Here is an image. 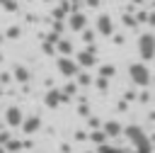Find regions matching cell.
Returning <instances> with one entry per match:
<instances>
[{
    "label": "cell",
    "mask_w": 155,
    "mask_h": 153,
    "mask_svg": "<svg viewBox=\"0 0 155 153\" xmlns=\"http://www.w3.org/2000/svg\"><path fill=\"white\" fill-rule=\"evenodd\" d=\"M0 61H2V53H0Z\"/></svg>",
    "instance_id": "cell-29"
},
{
    "label": "cell",
    "mask_w": 155,
    "mask_h": 153,
    "mask_svg": "<svg viewBox=\"0 0 155 153\" xmlns=\"http://www.w3.org/2000/svg\"><path fill=\"white\" fill-rule=\"evenodd\" d=\"M2 148H5V151H10V153H15V151H19V148H22V141H19V138H7V141L2 143Z\"/></svg>",
    "instance_id": "cell-16"
},
{
    "label": "cell",
    "mask_w": 155,
    "mask_h": 153,
    "mask_svg": "<svg viewBox=\"0 0 155 153\" xmlns=\"http://www.w3.org/2000/svg\"><path fill=\"white\" fill-rule=\"evenodd\" d=\"M82 39H85V41L90 44V41L94 39V32H90V29H82Z\"/></svg>",
    "instance_id": "cell-22"
},
{
    "label": "cell",
    "mask_w": 155,
    "mask_h": 153,
    "mask_svg": "<svg viewBox=\"0 0 155 153\" xmlns=\"http://www.w3.org/2000/svg\"><path fill=\"white\" fill-rule=\"evenodd\" d=\"M128 75H131V80H133L138 87H148V85H150V70H148L145 63H133V66L128 68Z\"/></svg>",
    "instance_id": "cell-3"
},
{
    "label": "cell",
    "mask_w": 155,
    "mask_h": 153,
    "mask_svg": "<svg viewBox=\"0 0 155 153\" xmlns=\"http://www.w3.org/2000/svg\"><path fill=\"white\" fill-rule=\"evenodd\" d=\"M87 124H90V129H97V126H99V119H97V117H90Z\"/></svg>",
    "instance_id": "cell-23"
},
{
    "label": "cell",
    "mask_w": 155,
    "mask_h": 153,
    "mask_svg": "<svg viewBox=\"0 0 155 153\" xmlns=\"http://www.w3.org/2000/svg\"><path fill=\"white\" fill-rule=\"evenodd\" d=\"M97 34H104V36H109L111 32H114V22H111V17L109 15H99L97 17Z\"/></svg>",
    "instance_id": "cell-8"
},
{
    "label": "cell",
    "mask_w": 155,
    "mask_h": 153,
    "mask_svg": "<svg viewBox=\"0 0 155 153\" xmlns=\"http://www.w3.org/2000/svg\"><path fill=\"white\" fill-rule=\"evenodd\" d=\"M78 70H80V66L75 63V58H70V56H61V58H58V73H61V75L73 78Z\"/></svg>",
    "instance_id": "cell-5"
},
{
    "label": "cell",
    "mask_w": 155,
    "mask_h": 153,
    "mask_svg": "<svg viewBox=\"0 0 155 153\" xmlns=\"http://www.w3.org/2000/svg\"><path fill=\"white\" fill-rule=\"evenodd\" d=\"M121 134L128 138V143L133 146V148H143V151H153V143H150V138H148V134L143 131V126H138V124H128L126 129H121Z\"/></svg>",
    "instance_id": "cell-1"
},
{
    "label": "cell",
    "mask_w": 155,
    "mask_h": 153,
    "mask_svg": "<svg viewBox=\"0 0 155 153\" xmlns=\"http://www.w3.org/2000/svg\"><path fill=\"white\" fill-rule=\"evenodd\" d=\"M138 53H140V58H143L145 63L153 61V56H155V36H153L150 32L140 34V39H138Z\"/></svg>",
    "instance_id": "cell-2"
},
{
    "label": "cell",
    "mask_w": 155,
    "mask_h": 153,
    "mask_svg": "<svg viewBox=\"0 0 155 153\" xmlns=\"http://www.w3.org/2000/svg\"><path fill=\"white\" fill-rule=\"evenodd\" d=\"M97 2H99V0H87V5H90V7H94Z\"/></svg>",
    "instance_id": "cell-26"
},
{
    "label": "cell",
    "mask_w": 155,
    "mask_h": 153,
    "mask_svg": "<svg viewBox=\"0 0 155 153\" xmlns=\"http://www.w3.org/2000/svg\"><path fill=\"white\" fill-rule=\"evenodd\" d=\"M15 78H17L19 83H27V80H29V70H27L24 66H15Z\"/></svg>",
    "instance_id": "cell-17"
},
{
    "label": "cell",
    "mask_w": 155,
    "mask_h": 153,
    "mask_svg": "<svg viewBox=\"0 0 155 153\" xmlns=\"http://www.w3.org/2000/svg\"><path fill=\"white\" fill-rule=\"evenodd\" d=\"M75 63H78L80 68H92V66H97V53H94V46H87V49L78 51Z\"/></svg>",
    "instance_id": "cell-4"
},
{
    "label": "cell",
    "mask_w": 155,
    "mask_h": 153,
    "mask_svg": "<svg viewBox=\"0 0 155 153\" xmlns=\"http://www.w3.org/2000/svg\"><path fill=\"white\" fill-rule=\"evenodd\" d=\"M97 153H126V148L114 146V143H99L97 146Z\"/></svg>",
    "instance_id": "cell-13"
},
{
    "label": "cell",
    "mask_w": 155,
    "mask_h": 153,
    "mask_svg": "<svg viewBox=\"0 0 155 153\" xmlns=\"http://www.w3.org/2000/svg\"><path fill=\"white\" fill-rule=\"evenodd\" d=\"M0 95H2V85H0Z\"/></svg>",
    "instance_id": "cell-28"
},
{
    "label": "cell",
    "mask_w": 155,
    "mask_h": 153,
    "mask_svg": "<svg viewBox=\"0 0 155 153\" xmlns=\"http://www.w3.org/2000/svg\"><path fill=\"white\" fill-rule=\"evenodd\" d=\"M0 83L7 85V83H10V73H0Z\"/></svg>",
    "instance_id": "cell-24"
},
{
    "label": "cell",
    "mask_w": 155,
    "mask_h": 153,
    "mask_svg": "<svg viewBox=\"0 0 155 153\" xmlns=\"http://www.w3.org/2000/svg\"><path fill=\"white\" fill-rule=\"evenodd\" d=\"M85 24H87V19H85V15H82V12H73V15H70V19H68V27H70L73 32H82V29H85Z\"/></svg>",
    "instance_id": "cell-11"
},
{
    "label": "cell",
    "mask_w": 155,
    "mask_h": 153,
    "mask_svg": "<svg viewBox=\"0 0 155 153\" xmlns=\"http://www.w3.org/2000/svg\"><path fill=\"white\" fill-rule=\"evenodd\" d=\"M87 138H90L94 146H99V143H107V134H104L102 129H92V134H90Z\"/></svg>",
    "instance_id": "cell-15"
},
{
    "label": "cell",
    "mask_w": 155,
    "mask_h": 153,
    "mask_svg": "<svg viewBox=\"0 0 155 153\" xmlns=\"http://www.w3.org/2000/svg\"><path fill=\"white\" fill-rule=\"evenodd\" d=\"M56 51H58L61 56H70V53H73V44H70L68 39H56Z\"/></svg>",
    "instance_id": "cell-12"
},
{
    "label": "cell",
    "mask_w": 155,
    "mask_h": 153,
    "mask_svg": "<svg viewBox=\"0 0 155 153\" xmlns=\"http://www.w3.org/2000/svg\"><path fill=\"white\" fill-rule=\"evenodd\" d=\"M0 153H5V148H2V143H0Z\"/></svg>",
    "instance_id": "cell-27"
},
{
    "label": "cell",
    "mask_w": 155,
    "mask_h": 153,
    "mask_svg": "<svg viewBox=\"0 0 155 153\" xmlns=\"http://www.w3.org/2000/svg\"><path fill=\"white\" fill-rule=\"evenodd\" d=\"M94 85H97L99 90H107V85H109V80H107V78H99V75H97V83H94Z\"/></svg>",
    "instance_id": "cell-21"
},
{
    "label": "cell",
    "mask_w": 155,
    "mask_h": 153,
    "mask_svg": "<svg viewBox=\"0 0 155 153\" xmlns=\"http://www.w3.org/2000/svg\"><path fill=\"white\" fill-rule=\"evenodd\" d=\"M78 114H82V117H90V104H87V102H80V107H78Z\"/></svg>",
    "instance_id": "cell-20"
},
{
    "label": "cell",
    "mask_w": 155,
    "mask_h": 153,
    "mask_svg": "<svg viewBox=\"0 0 155 153\" xmlns=\"http://www.w3.org/2000/svg\"><path fill=\"white\" fill-rule=\"evenodd\" d=\"M17 34H19V29H17V27H12V29L7 32V36H17Z\"/></svg>",
    "instance_id": "cell-25"
},
{
    "label": "cell",
    "mask_w": 155,
    "mask_h": 153,
    "mask_svg": "<svg viewBox=\"0 0 155 153\" xmlns=\"http://www.w3.org/2000/svg\"><path fill=\"white\" fill-rule=\"evenodd\" d=\"M61 92L65 95V100H70V97H73V95L78 92V85H75V83H65V85L61 87Z\"/></svg>",
    "instance_id": "cell-18"
},
{
    "label": "cell",
    "mask_w": 155,
    "mask_h": 153,
    "mask_svg": "<svg viewBox=\"0 0 155 153\" xmlns=\"http://www.w3.org/2000/svg\"><path fill=\"white\" fill-rule=\"evenodd\" d=\"M63 102H65V95L61 92V87H48V92L44 95V104L51 107V109H56V107L63 104Z\"/></svg>",
    "instance_id": "cell-7"
},
{
    "label": "cell",
    "mask_w": 155,
    "mask_h": 153,
    "mask_svg": "<svg viewBox=\"0 0 155 153\" xmlns=\"http://www.w3.org/2000/svg\"><path fill=\"white\" fill-rule=\"evenodd\" d=\"M22 119H24V114H22V109H19L17 104H10V107L5 109V124H7L10 129H17V126L22 124Z\"/></svg>",
    "instance_id": "cell-6"
},
{
    "label": "cell",
    "mask_w": 155,
    "mask_h": 153,
    "mask_svg": "<svg viewBox=\"0 0 155 153\" xmlns=\"http://www.w3.org/2000/svg\"><path fill=\"white\" fill-rule=\"evenodd\" d=\"M97 75L99 78H114L116 75V66H111V63H107V66H99V70H97Z\"/></svg>",
    "instance_id": "cell-14"
},
{
    "label": "cell",
    "mask_w": 155,
    "mask_h": 153,
    "mask_svg": "<svg viewBox=\"0 0 155 153\" xmlns=\"http://www.w3.org/2000/svg\"><path fill=\"white\" fill-rule=\"evenodd\" d=\"M75 75H78V83H80V85H82V87H85V85H90V80H92V78H90V75H87V73H80V70H78V73H75Z\"/></svg>",
    "instance_id": "cell-19"
},
{
    "label": "cell",
    "mask_w": 155,
    "mask_h": 153,
    "mask_svg": "<svg viewBox=\"0 0 155 153\" xmlns=\"http://www.w3.org/2000/svg\"><path fill=\"white\" fill-rule=\"evenodd\" d=\"M22 131L24 134H34V131H39L41 129V117L39 114H31V117H27V119H22Z\"/></svg>",
    "instance_id": "cell-9"
},
{
    "label": "cell",
    "mask_w": 155,
    "mask_h": 153,
    "mask_svg": "<svg viewBox=\"0 0 155 153\" xmlns=\"http://www.w3.org/2000/svg\"><path fill=\"white\" fill-rule=\"evenodd\" d=\"M121 124L116 121V119H109V121H104V126H102V131L107 134V138H116V136H121Z\"/></svg>",
    "instance_id": "cell-10"
}]
</instances>
